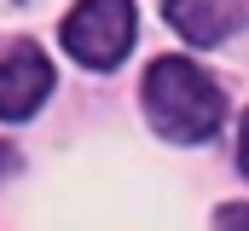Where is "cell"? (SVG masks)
<instances>
[{"label": "cell", "instance_id": "obj_1", "mask_svg": "<svg viewBox=\"0 0 249 231\" xmlns=\"http://www.w3.org/2000/svg\"><path fill=\"white\" fill-rule=\"evenodd\" d=\"M145 110H151V121H157L162 139L203 145L226 121V93L197 64H186V58H157L145 69Z\"/></svg>", "mask_w": 249, "mask_h": 231}, {"label": "cell", "instance_id": "obj_2", "mask_svg": "<svg viewBox=\"0 0 249 231\" xmlns=\"http://www.w3.org/2000/svg\"><path fill=\"white\" fill-rule=\"evenodd\" d=\"M64 47L87 69H116L133 47V0H81L64 17Z\"/></svg>", "mask_w": 249, "mask_h": 231}, {"label": "cell", "instance_id": "obj_3", "mask_svg": "<svg viewBox=\"0 0 249 231\" xmlns=\"http://www.w3.org/2000/svg\"><path fill=\"white\" fill-rule=\"evenodd\" d=\"M53 93V64L41 58V47H12L0 58V116L6 121H23V116L41 110V99Z\"/></svg>", "mask_w": 249, "mask_h": 231}, {"label": "cell", "instance_id": "obj_4", "mask_svg": "<svg viewBox=\"0 0 249 231\" xmlns=\"http://www.w3.org/2000/svg\"><path fill=\"white\" fill-rule=\"evenodd\" d=\"M162 12H168V23L186 35L191 47L226 41V29H238V23L249 17L244 0H162Z\"/></svg>", "mask_w": 249, "mask_h": 231}, {"label": "cell", "instance_id": "obj_5", "mask_svg": "<svg viewBox=\"0 0 249 231\" xmlns=\"http://www.w3.org/2000/svg\"><path fill=\"white\" fill-rule=\"evenodd\" d=\"M214 226H249V202H226L214 214Z\"/></svg>", "mask_w": 249, "mask_h": 231}, {"label": "cell", "instance_id": "obj_6", "mask_svg": "<svg viewBox=\"0 0 249 231\" xmlns=\"http://www.w3.org/2000/svg\"><path fill=\"white\" fill-rule=\"evenodd\" d=\"M238 168L249 173V116H244V133H238Z\"/></svg>", "mask_w": 249, "mask_h": 231}, {"label": "cell", "instance_id": "obj_7", "mask_svg": "<svg viewBox=\"0 0 249 231\" xmlns=\"http://www.w3.org/2000/svg\"><path fill=\"white\" fill-rule=\"evenodd\" d=\"M12 168H18V150H12V145H0V179H6Z\"/></svg>", "mask_w": 249, "mask_h": 231}, {"label": "cell", "instance_id": "obj_8", "mask_svg": "<svg viewBox=\"0 0 249 231\" xmlns=\"http://www.w3.org/2000/svg\"><path fill=\"white\" fill-rule=\"evenodd\" d=\"M244 6H249V0H244Z\"/></svg>", "mask_w": 249, "mask_h": 231}]
</instances>
